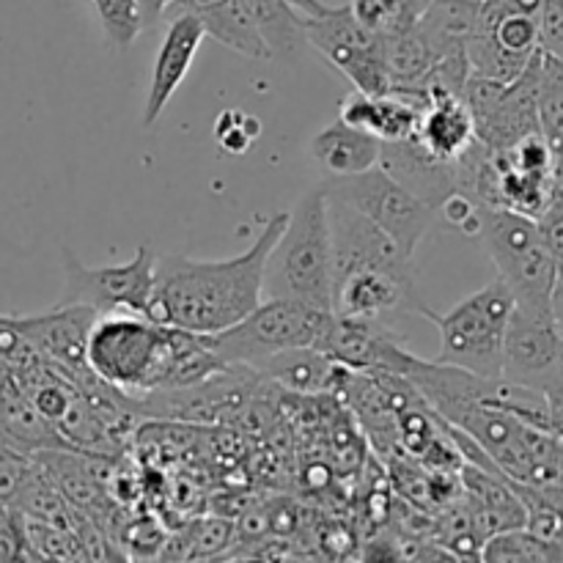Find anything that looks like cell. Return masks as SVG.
Instances as JSON below:
<instances>
[{"label":"cell","instance_id":"1","mask_svg":"<svg viewBox=\"0 0 563 563\" xmlns=\"http://www.w3.org/2000/svg\"><path fill=\"white\" fill-rule=\"evenodd\" d=\"M86 363L130 405L159 390L192 388L231 368L203 335L130 311L99 313L86 341Z\"/></svg>","mask_w":563,"mask_h":563},{"label":"cell","instance_id":"2","mask_svg":"<svg viewBox=\"0 0 563 563\" xmlns=\"http://www.w3.org/2000/svg\"><path fill=\"white\" fill-rule=\"evenodd\" d=\"M289 212H275L245 253L223 262L157 256L148 317L196 335H214L253 311L264 297V267Z\"/></svg>","mask_w":563,"mask_h":563},{"label":"cell","instance_id":"3","mask_svg":"<svg viewBox=\"0 0 563 563\" xmlns=\"http://www.w3.org/2000/svg\"><path fill=\"white\" fill-rule=\"evenodd\" d=\"M264 297H291L330 311L333 247L324 187L306 192L289 212L264 267Z\"/></svg>","mask_w":563,"mask_h":563},{"label":"cell","instance_id":"4","mask_svg":"<svg viewBox=\"0 0 563 563\" xmlns=\"http://www.w3.org/2000/svg\"><path fill=\"white\" fill-rule=\"evenodd\" d=\"M511 311H515V297L500 278L489 280L445 313H434L432 308L423 306L421 317H427L440 330V352L434 363L456 366L487 379L500 377Z\"/></svg>","mask_w":563,"mask_h":563},{"label":"cell","instance_id":"5","mask_svg":"<svg viewBox=\"0 0 563 563\" xmlns=\"http://www.w3.org/2000/svg\"><path fill=\"white\" fill-rule=\"evenodd\" d=\"M330 313L291 297H262L247 317L203 339L225 366L253 368L280 352L319 346Z\"/></svg>","mask_w":563,"mask_h":563},{"label":"cell","instance_id":"6","mask_svg":"<svg viewBox=\"0 0 563 563\" xmlns=\"http://www.w3.org/2000/svg\"><path fill=\"white\" fill-rule=\"evenodd\" d=\"M478 236L498 269V278L509 286L515 306L553 311L555 262L537 220L511 209L482 207Z\"/></svg>","mask_w":563,"mask_h":563},{"label":"cell","instance_id":"7","mask_svg":"<svg viewBox=\"0 0 563 563\" xmlns=\"http://www.w3.org/2000/svg\"><path fill=\"white\" fill-rule=\"evenodd\" d=\"M64 267V291L60 306H86L97 313H146L154 291V269H157V253L152 245H141L135 256L124 264H104V267H88L69 247L60 253Z\"/></svg>","mask_w":563,"mask_h":563},{"label":"cell","instance_id":"8","mask_svg":"<svg viewBox=\"0 0 563 563\" xmlns=\"http://www.w3.org/2000/svg\"><path fill=\"white\" fill-rule=\"evenodd\" d=\"M324 190L366 214L410 256H416L418 245L432 231L434 214H438V209L412 196L401 181H396L379 165L363 170V174L344 176V179H328Z\"/></svg>","mask_w":563,"mask_h":563},{"label":"cell","instance_id":"9","mask_svg":"<svg viewBox=\"0 0 563 563\" xmlns=\"http://www.w3.org/2000/svg\"><path fill=\"white\" fill-rule=\"evenodd\" d=\"M509 383L531 388L550 401L563 399V330L555 311L515 306L504 339V372Z\"/></svg>","mask_w":563,"mask_h":563},{"label":"cell","instance_id":"10","mask_svg":"<svg viewBox=\"0 0 563 563\" xmlns=\"http://www.w3.org/2000/svg\"><path fill=\"white\" fill-rule=\"evenodd\" d=\"M306 38L324 55L357 91H388L385 69V36L368 31L350 5H328L322 14L302 16Z\"/></svg>","mask_w":563,"mask_h":563},{"label":"cell","instance_id":"11","mask_svg":"<svg viewBox=\"0 0 563 563\" xmlns=\"http://www.w3.org/2000/svg\"><path fill=\"white\" fill-rule=\"evenodd\" d=\"M317 350L335 366L350 372L390 374L401 379L418 361V355L407 350L405 339H399L385 319L341 317V313H330Z\"/></svg>","mask_w":563,"mask_h":563},{"label":"cell","instance_id":"12","mask_svg":"<svg viewBox=\"0 0 563 563\" xmlns=\"http://www.w3.org/2000/svg\"><path fill=\"white\" fill-rule=\"evenodd\" d=\"M97 317L99 313L86 306H60V302L44 313H27V317L5 313L11 328L20 330L49 366L75 379L77 385L97 379L86 363V341Z\"/></svg>","mask_w":563,"mask_h":563},{"label":"cell","instance_id":"13","mask_svg":"<svg viewBox=\"0 0 563 563\" xmlns=\"http://www.w3.org/2000/svg\"><path fill=\"white\" fill-rule=\"evenodd\" d=\"M168 20V31H165L163 42H159L152 75H148L146 102H143V126L157 124V119L165 113L174 93L185 82L187 71H190L192 60H196L198 49H201L203 38H207L201 20L190 14V11H176Z\"/></svg>","mask_w":563,"mask_h":563},{"label":"cell","instance_id":"14","mask_svg":"<svg viewBox=\"0 0 563 563\" xmlns=\"http://www.w3.org/2000/svg\"><path fill=\"white\" fill-rule=\"evenodd\" d=\"M379 168L388 170L396 181H401L412 196L427 201L432 209L443 207L445 198L460 190L456 187V163L434 157L416 135L405 137V141L383 143Z\"/></svg>","mask_w":563,"mask_h":563},{"label":"cell","instance_id":"15","mask_svg":"<svg viewBox=\"0 0 563 563\" xmlns=\"http://www.w3.org/2000/svg\"><path fill=\"white\" fill-rule=\"evenodd\" d=\"M427 102L429 97H423V93L355 91L341 102L339 119L368 132V135H374L383 143L405 141V137L416 135Z\"/></svg>","mask_w":563,"mask_h":563},{"label":"cell","instance_id":"16","mask_svg":"<svg viewBox=\"0 0 563 563\" xmlns=\"http://www.w3.org/2000/svg\"><path fill=\"white\" fill-rule=\"evenodd\" d=\"M416 137L434 157L456 163L476 143V121L462 97L434 93L423 108Z\"/></svg>","mask_w":563,"mask_h":563},{"label":"cell","instance_id":"17","mask_svg":"<svg viewBox=\"0 0 563 563\" xmlns=\"http://www.w3.org/2000/svg\"><path fill=\"white\" fill-rule=\"evenodd\" d=\"M379 152L383 141L341 119L311 137V157L324 174H330V179H344L374 168L379 165Z\"/></svg>","mask_w":563,"mask_h":563},{"label":"cell","instance_id":"18","mask_svg":"<svg viewBox=\"0 0 563 563\" xmlns=\"http://www.w3.org/2000/svg\"><path fill=\"white\" fill-rule=\"evenodd\" d=\"M245 372H253L256 379H269V383L297 390V394H324L341 383L344 368L335 366L317 346H306V350L280 352Z\"/></svg>","mask_w":563,"mask_h":563},{"label":"cell","instance_id":"19","mask_svg":"<svg viewBox=\"0 0 563 563\" xmlns=\"http://www.w3.org/2000/svg\"><path fill=\"white\" fill-rule=\"evenodd\" d=\"M190 14H196L198 20H201L207 36L225 44V47L234 49V53L256 60L273 58V55H269V47L264 44V38L258 36L256 25L251 22V16H247L245 9L240 5V0H212V3L190 9Z\"/></svg>","mask_w":563,"mask_h":563},{"label":"cell","instance_id":"20","mask_svg":"<svg viewBox=\"0 0 563 563\" xmlns=\"http://www.w3.org/2000/svg\"><path fill=\"white\" fill-rule=\"evenodd\" d=\"M240 5L251 16L273 58H297L300 49L308 47L302 14L289 0H240Z\"/></svg>","mask_w":563,"mask_h":563},{"label":"cell","instance_id":"21","mask_svg":"<svg viewBox=\"0 0 563 563\" xmlns=\"http://www.w3.org/2000/svg\"><path fill=\"white\" fill-rule=\"evenodd\" d=\"M539 132L555 159V179L563 187V64L542 53L539 75Z\"/></svg>","mask_w":563,"mask_h":563},{"label":"cell","instance_id":"22","mask_svg":"<svg viewBox=\"0 0 563 563\" xmlns=\"http://www.w3.org/2000/svg\"><path fill=\"white\" fill-rule=\"evenodd\" d=\"M432 0H352L350 9L368 31L396 36L416 25Z\"/></svg>","mask_w":563,"mask_h":563},{"label":"cell","instance_id":"23","mask_svg":"<svg viewBox=\"0 0 563 563\" xmlns=\"http://www.w3.org/2000/svg\"><path fill=\"white\" fill-rule=\"evenodd\" d=\"M478 561L500 563V561H533V563H548V561H563V550L555 544L544 542L537 533L528 528H511V531H500L489 537L482 544V555Z\"/></svg>","mask_w":563,"mask_h":563},{"label":"cell","instance_id":"24","mask_svg":"<svg viewBox=\"0 0 563 563\" xmlns=\"http://www.w3.org/2000/svg\"><path fill=\"white\" fill-rule=\"evenodd\" d=\"M91 3L97 9L108 42L115 49L132 47L143 31L137 0H91Z\"/></svg>","mask_w":563,"mask_h":563},{"label":"cell","instance_id":"25","mask_svg":"<svg viewBox=\"0 0 563 563\" xmlns=\"http://www.w3.org/2000/svg\"><path fill=\"white\" fill-rule=\"evenodd\" d=\"M38 363H47L36 352V346L9 324L5 313H0V366L9 368L11 374H22L27 368L38 366Z\"/></svg>","mask_w":563,"mask_h":563},{"label":"cell","instance_id":"26","mask_svg":"<svg viewBox=\"0 0 563 563\" xmlns=\"http://www.w3.org/2000/svg\"><path fill=\"white\" fill-rule=\"evenodd\" d=\"M258 132H262V124L251 115H242L240 110H225L214 126V137L229 154H245Z\"/></svg>","mask_w":563,"mask_h":563},{"label":"cell","instance_id":"27","mask_svg":"<svg viewBox=\"0 0 563 563\" xmlns=\"http://www.w3.org/2000/svg\"><path fill=\"white\" fill-rule=\"evenodd\" d=\"M231 528L225 522H201L192 531L190 542L176 553V559H212L231 544Z\"/></svg>","mask_w":563,"mask_h":563},{"label":"cell","instance_id":"28","mask_svg":"<svg viewBox=\"0 0 563 563\" xmlns=\"http://www.w3.org/2000/svg\"><path fill=\"white\" fill-rule=\"evenodd\" d=\"M0 561H31L22 515L11 506H0Z\"/></svg>","mask_w":563,"mask_h":563},{"label":"cell","instance_id":"29","mask_svg":"<svg viewBox=\"0 0 563 563\" xmlns=\"http://www.w3.org/2000/svg\"><path fill=\"white\" fill-rule=\"evenodd\" d=\"M174 5V0H137V9H141V22L143 27H152L168 14V9Z\"/></svg>","mask_w":563,"mask_h":563},{"label":"cell","instance_id":"30","mask_svg":"<svg viewBox=\"0 0 563 563\" xmlns=\"http://www.w3.org/2000/svg\"><path fill=\"white\" fill-rule=\"evenodd\" d=\"M289 3L295 5L302 16H317L328 9V3H322V0H289Z\"/></svg>","mask_w":563,"mask_h":563},{"label":"cell","instance_id":"31","mask_svg":"<svg viewBox=\"0 0 563 563\" xmlns=\"http://www.w3.org/2000/svg\"><path fill=\"white\" fill-rule=\"evenodd\" d=\"M544 500L555 506V509L563 511V484H555V487H533Z\"/></svg>","mask_w":563,"mask_h":563},{"label":"cell","instance_id":"32","mask_svg":"<svg viewBox=\"0 0 563 563\" xmlns=\"http://www.w3.org/2000/svg\"><path fill=\"white\" fill-rule=\"evenodd\" d=\"M553 311L563 322V269H555V289H553Z\"/></svg>","mask_w":563,"mask_h":563},{"label":"cell","instance_id":"33","mask_svg":"<svg viewBox=\"0 0 563 563\" xmlns=\"http://www.w3.org/2000/svg\"><path fill=\"white\" fill-rule=\"evenodd\" d=\"M9 383H11V372L5 366H0V390H3Z\"/></svg>","mask_w":563,"mask_h":563},{"label":"cell","instance_id":"34","mask_svg":"<svg viewBox=\"0 0 563 563\" xmlns=\"http://www.w3.org/2000/svg\"><path fill=\"white\" fill-rule=\"evenodd\" d=\"M559 440H561V445H563V432H559Z\"/></svg>","mask_w":563,"mask_h":563},{"label":"cell","instance_id":"35","mask_svg":"<svg viewBox=\"0 0 563 563\" xmlns=\"http://www.w3.org/2000/svg\"><path fill=\"white\" fill-rule=\"evenodd\" d=\"M561 330H563V322H561Z\"/></svg>","mask_w":563,"mask_h":563}]
</instances>
